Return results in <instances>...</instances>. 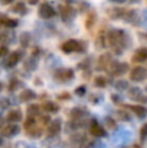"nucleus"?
Segmentation results:
<instances>
[{
  "mask_svg": "<svg viewBox=\"0 0 147 148\" xmlns=\"http://www.w3.org/2000/svg\"><path fill=\"white\" fill-rule=\"evenodd\" d=\"M128 35L122 30H112L108 34V42L113 48H122L126 43Z\"/></svg>",
  "mask_w": 147,
  "mask_h": 148,
  "instance_id": "1",
  "label": "nucleus"
},
{
  "mask_svg": "<svg viewBox=\"0 0 147 148\" xmlns=\"http://www.w3.org/2000/svg\"><path fill=\"white\" fill-rule=\"evenodd\" d=\"M82 46L83 44L81 42L76 40V39H69V40L64 42V44L61 46V51L64 53H72V52L82 51Z\"/></svg>",
  "mask_w": 147,
  "mask_h": 148,
  "instance_id": "2",
  "label": "nucleus"
},
{
  "mask_svg": "<svg viewBox=\"0 0 147 148\" xmlns=\"http://www.w3.org/2000/svg\"><path fill=\"white\" fill-rule=\"evenodd\" d=\"M147 78V69L143 66H137L130 72V79L134 82H142Z\"/></svg>",
  "mask_w": 147,
  "mask_h": 148,
  "instance_id": "3",
  "label": "nucleus"
},
{
  "mask_svg": "<svg viewBox=\"0 0 147 148\" xmlns=\"http://www.w3.org/2000/svg\"><path fill=\"white\" fill-rule=\"evenodd\" d=\"M38 13H39V16H41V18H43V20H49V18H52L55 14H56L54 7L49 5L48 3L42 4L41 8H39V10H38Z\"/></svg>",
  "mask_w": 147,
  "mask_h": 148,
  "instance_id": "4",
  "label": "nucleus"
},
{
  "mask_svg": "<svg viewBox=\"0 0 147 148\" xmlns=\"http://www.w3.org/2000/svg\"><path fill=\"white\" fill-rule=\"evenodd\" d=\"M128 69H129V65L125 62H116V64H112V66L109 68L112 75H121V74L126 73Z\"/></svg>",
  "mask_w": 147,
  "mask_h": 148,
  "instance_id": "5",
  "label": "nucleus"
},
{
  "mask_svg": "<svg viewBox=\"0 0 147 148\" xmlns=\"http://www.w3.org/2000/svg\"><path fill=\"white\" fill-rule=\"evenodd\" d=\"M55 77L59 81H69L74 77V72L72 69H60L55 73Z\"/></svg>",
  "mask_w": 147,
  "mask_h": 148,
  "instance_id": "6",
  "label": "nucleus"
},
{
  "mask_svg": "<svg viewBox=\"0 0 147 148\" xmlns=\"http://www.w3.org/2000/svg\"><path fill=\"white\" fill-rule=\"evenodd\" d=\"M20 133V127H18L16 123H10L8 126H4L1 129V134L5 136H13V135H17Z\"/></svg>",
  "mask_w": 147,
  "mask_h": 148,
  "instance_id": "7",
  "label": "nucleus"
},
{
  "mask_svg": "<svg viewBox=\"0 0 147 148\" xmlns=\"http://www.w3.org/2000/svg\"><path fill=\"white\" fill-rule=\"evenodd\" d=\"M7 120L9 121L10 123L20 122V121L22 120V113H21V110H18V109H12L7 114Z\"/></svg>",
  "mask_w": 147,
  "mask_h": 148,
  "instance_id": "8",
  "label": "nucleus"
},
{
  "mask_svg": "<svg viewBox=\"0 0 147 148\" xmlns=\"http://www.w3.org/2000/svg\"><path fill=\"white\" fill-rule=\"evenodd\" d=\"M90 133H91V135H94L95 138H100V136L106 135V130H104V129L102 127L99 123H96V121H95V122H93V125H91Z\"/></svg>",
  "mask_w": 147,
  "mask_h": 148,
  "instance_id": "9",
  "label": "nucleus"
},
{
  "mask_svg": "<svg viewBox=\"0 0 147 148\" xmlns=\"http://www.w3.org/2000/svg\"><path fill=\"white\" fill-rule=\"evenodd\" d=\"M60 130H61V121L60 120L52 121L48 125V135H56V134L60 133Z\"/></svg>",
  "mask_w": 147,
  "mask_h": 148,
  "instance_id": "10",
  "label": "nucleus"
},
{
  "mask_svg": "<svg viewBox=\"0 0 147 148\" xmlns=\"http://www.w3.org/2000/svg\"><path fill=\"white\" fill-rule=\"evenodd\" d=\"M128 108L132 109L139 118H145L147 116V108L143 105H128Z\"/></svg>",
  "mask_w": 147,
  "mask_h": 148,
  "instance_id": "11",
  "label": "nucleus"
},
{
  "mask_svg": "<svg viewBox=\"0 0 147 148\" xmlns=\"http://www.w3.org/2000/svg\"><path fill=\"white\" fill-rule=\"evenodd\" d=\"M60 10H61V16H63V20L64 21H69L73 18V16H74V9L70 7H67V5H64V7H60Z\"/></svg>",
  "mask_w": 147,
  "mask_h": 148,
  "instance_id": "12",
  "label": "nucleus"
},
{
  "mask_svg": "<svg viewBox=\"0 0 147 148\" xmlns=\"http://www.w3.org/2000/svg\"><path fill=\"white\" fill-rule=\"evenodd\" d=\"M20 60H21V52H13V53L7 59L5 65H7L8 68H12V66H14V65H17Z\"/></svg>",
  "mask_w": 147,
  "mask_h": 148,
  "instance_id": "13",
  "label": "nucleus"
},
{
  "mask_svg": "<svg viewBox=\"0 0 147 148\" xmlns=\"http://www.w3.org/2000/svg\"><path fill=\"white\" fill-rule=\"evenodd\" d=\"M133 61L135 62H143L147 61V48H139L135 55L133 56Z\"/></svg>",
  "mask_w": 147,
  "mask_h": 148,
  "instance_id": "14",
  "label": "nucleus"
},
{
  "mask_svg": "<svg viewBox=\"0 0 147 148\" xmlns=\"http://www.w3.org/2000/svg\"><path fill=\"white\" fill-rule=\"evenodd\" d=\"M42 109L47 113H56V112H59L60 107L54 101H46L43 105H42Z\"/></svg>",
  "mask_w": 147,
  "mask_h": 148,
  "instance_id": "15",
  "label": "nucleus"
},
{
  "mask_svg": "<svg viewBox=\"0 0 147 148\" xmlns=\"http://www.w3.org/2000/svg\"><path fill=\"white\" fill-rule=\"evenodd\" d=\"M35 97H36L35 92H33L31 90H25V91H22L20 99H21V101H30V100L35 99Z\"/></svg>",
  "mask_w": 147,
  "mask_h": 148,
  "instance_id": "16",
  "label": "nucleus"
},
{
  "mask_svg": "<svg viewBox=\"0 0 147 148\" xmlns=\"http://www.w3.org/2000/svg\"><path fill=\"white\" fill-rule=\"evenodd\" d=\"M107 84H108V81H107V78L103 75H98L94 79V86L98 87V88H104Z\"/></svg>",
  "mask_w": 147,
  "mask_h": 148,
  "instance_id": "17",
  "label": "nucleus"
},
{
  "mask_svg": "<svg viewBox=\"0 0 147 148\" xmlns=\"http://www.w3.org/2000/svg\"><path fill=\"white\" fill-rule=\"evenodd\" d=\"M39 110H41V107L39 105H36V104H33V105H29V108H27V113H29V116H35V114H38L39 113Z\"/></svg>",
  "mask_w": 147,
  "mask_h": 148,
  "instance_id": "18",
  "label": "nucleus"
},
{
  "mask_svg": "<svg viewBox=\"0 0 147 148\" xmlns=\"http://www.w3.org/2000/svg\"><path fill=\"white\" fill-rule=\"evenodd\" d=\"M13 12L16 13H20V14H22V13H26V7L23 3H18V4L14 5V8H13Z\"/></svg>",
  "mask_w": 147,
  "mask_h": 148,
  "instance_id": "19",
  "label": "nucleus"
},
{
  "mask_svg": "<svg viewBox=\"0 0 147 148\" xmlns=\"http://www.w3.org/2000/svg\"><path fill=\"white\" fill-rule=\"evenodd\" d=\"M18 25V22L16 20H12V18H7V20L4 21V25L3 26H5V27H8V29H13V27H16V26Z\"/></svg>",
  "mask_w": 147,
  "mask_h": 148,
  "instance_id": "20",
  "label": "nucleus"
},
{
  "mask_svg": "<svg viewBox=\"0 0 147 148\" xmlns=\"http://www.w3.org/2000/svg\"><path fill=\"white\" fill-rule=\"evenodd\" d=\"M85 113H86V112H85L83 109H80V108H74V109H72V117H74V118L82 117Z\"/></svg>",
  "mask_w": 147,
  "mask_h": 148,
  "instance_id": "21",
  "label": "nucleus"
},
{
  "mask_svg": "<svg viewBox=\"0 0 147 148\" xmlns=\"http://www.w3.org/2000/svg\"><path fill=\"white\" fill-rule=\"evenodd\" d=\"M27 134L30 136L38 138V136H41V130H39V129H35V126H33L31 129H29V130H27Z\"/></svg>",
  "mask_w": 147,
  "mask_h": 148,
  "instance_id": "22",
  "label": "nucleus"
},
{
  "mask_svg": "<svg viewBox=\"0 0 147 148\" xmlns=\"http://www.w3.org/2000/svg\"><path fill=\"white\" fill-rule=\"evenodd\" d=\"M34 125H35V120H34V117H29L27 120L25 121V123H23V127H25L26 130H29V129H31Z\"/></svg>",
  "mask_w": 147,
  "mask_h": 148,
  "instance_id": "23",
  "label": "nucleus"
},
{
  "mask_svg": "<svg viewBox=\"0 0 147 148\" xmlns=\"http://www.w3.org/2000/svg\"><path fill=\"white\" fill-rule=\"evenodd\" d=\"M115 86H116L117 90H126L128 88V83L125 81H117L116 83H115Z\"/></svg>",
  "mask_w": 147,
  "mask_h": 148,
  "instance_id": "24",
  "label": "nucleus"
},
{
  "mask_svg": "<svg viewBox=\"0 0 147 148\" xmlns=\"http://www.w3.org/2000/svg\"><path fill=\"white\" fill-rule=\"evenodd\" d=\"M74 92L78 95V96H83V95L86 94V86H85V84H82V86H78L77 88H76Z\"/></svg>",
  "mask_w": 147,
  "mask_h": 148,
  "instance_id": "25",
  "label": "nucleus"
},
{
  "mask_svg": "<svg viewBox=\"0 0 147 148\" xmlns=\"http://www.w3.org/2000/svg\"><path fill=\"white\" fill-rule=\"evenodd\" d=\"M147 136V123L143 125V127L141 129V139H146Z\"/></svg>",
  "mask_w": 147,
  "mask_h": 148,
  "instance_id": "26",
  "label": "nucleus"
},
{
  "mask_svg": "<svg viewBox=\"0 0 147 148\" xmlns=\"http://www.w3.org/2000/svg\"><path fill=\"white\" fill-rule=\"evenodd\" d=\"M17 86H18L17 79H13V81L10 82V84H9V91H14L16 87H17Z\"/></svg>",
  "mask_w": 147,
  "mask_h": 148,
  "instance_id": "27",
  "label": "nucleus"
},
{
  "mask_svg": "<svg viewBox=\"0 0 147 148\" xmlns=\"http://www.w3.org/2000/svg\"><path fill=\"white\" fill-rule=\"evenodd\" d=\"M7 53H8V48L5 46H3V44H0V57L5 56Z\"/></svg>",
  "mask_w": 147,
  "mask_h": 148,
  "instance_id": "28",
  "label": "nucleus"
},
{
  "mask_svg": "<svg viewBox=\"0 0 147 148\" xmlns=\"http://www.w3.org/2000/svg\"><path fill=\"white\" fill-rule=\"evenodd\" d=\"M57 97H59V99H69L70 95L69 94H61V95H59Z\"/></svg>",
  "mask_w": 147,
  "mask_h": 148,
  "instance_id": "29",
  "label": "nucleus"
},
{
  "mask_svg": "<svg viewBox=\"0 0 147 148\" xmlns=\"http://www.w3.org/2000/svg\"><path fill=\"white\" fill-rule=\"evenodd\" d=\"M7 16H4V14H0V25H4V21L7 20Z\"/></svg>",
  "mask_w": 147,
  "mask_h": 148,
  "instance_id": "30",
  "label": "nucleus"
},
{
  "mask_svg": "<svg viewBox=\"0 0 147 148\" xmlns=\"http://www.w3.org/2000/svg\"><path fill=\"white\" fill-rule=\"evenodd\" d=\"M0 1H1V4L7 5V4H10V3L13 1V0H0Z\"/></svg>",
  "mask_w": 147,
  "mask_h": 148,
  "instance_id": "31",
  "label": "nucleus"
},
{
  "mask_svg": "<svg viewBox=\"0 0 147 148\" xmlns=\"http://www.w3.org/2000/svg\"><path fill=\"white\" fill-rule=\"evenodd\" d=\"M112 1H116V3H125L126 0H112Z\"/></svg>",
  "mask_w": 147,
  "mask_h": 148,
  "instance_id": "32",
  "label": "nucleus"
},
{
  "mask_svg": "<svg viewBox=\"0 0 147 148\" xmlns=\"http://www.w3.org/2000/svg\"><path fill=\"white\" fill-rule=\"evenodd\" d=\"M1 127H3V118L0 117V129H1Z\"/></svg>",
  "mask_w": 147,
  "mask_h": 148,
  "instance_id": "33",
  "label": "nucleus"
},
{
  "mask_svg": "<svg viewBox=\"0 0 147 148\" xmlns=\"http://www.w3.org/2000/svg\"><path fill=\"white\" fill-rule=\"evenodd\" d=\"M30 3H31V4H35V3H36V0H30Z\"/></svg>",
  "mask_w": 147,
  "mask_h": 148,
  "instance_id": "34",
  "label": "nucleus"
},
{
  "mask_svg": "<svg viewBox=\"0 0 147 148\" xmlns=\"http://www.w3.org/2000/svg\"><path fill=\"white\" fill-rule=\"evenodd\" d=\"M3 143V139H1V136H0V144H1Z\"/></svg>",
  "mask_w": 147,
  "mask_h": 148,
  "instance_id": "35",
  "label": "nucleus"
},
{
  "mask_svg": "<svg viewBox=\"0 0 147 148\" xmlns=\"http://www.w3.org/2000/svg\"><path fill=\"white\" fill-rule=\"evenodd\" d=\"M1 87H3V86H1V83H0V90H1Z\"/></svg>",
  "mask_w": 147,
  "mask_h": 148,
  "instance_id": "36",
  "label": "nucleus"
},
{
  "mask_svg": "<svg viewBox=\"0 0 147 148\" xmlns=\"http://www.w3.org/2000/svg\"><path fill=\"white\" fill-rule=\"evenodd\" d=\"M146 90H147V86H146Z\"/></svg>",
  "mask_w": 147,
  "mask_h": 148,
  "instance_id": "37",
  "label": "nucleus"
}]
</instances>
